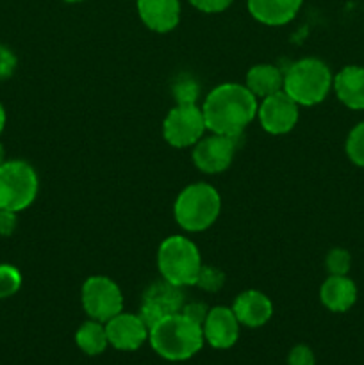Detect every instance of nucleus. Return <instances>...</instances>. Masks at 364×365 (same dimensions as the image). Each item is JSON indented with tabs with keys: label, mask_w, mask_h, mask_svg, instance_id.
Wrapping results in <instances>:
<instances>
[{
	"label": "nucleus",
	"mask_w": 364,
	"mask_h": 365,
	"mask_svg": "<svg viewBox=\"0 0 364 365\" xmlns=\"http://www.w3.org/2000/svg\"><path fill=\"white\" fill-rule=\"evenodd\" d=\"M106 324L107 341L118 351H136L148 341L150 328L139 314L123 312L111 317Z\"/></svg>",
	"instance_id": "f8f14e48"
},
{
	"label": "nucleus",
	"mask_w": 364,
	"mask_h": 365,
	"mask_svg": "<svg viewBox=\"0 0 364 365\" xmlns=\"http://www.w3.org/2000/svg\"><path fill=\"white\" fill-rule=\"evenodd\" d=\"M4 163H6V148H4V145L0 143V166H2Z\"/></svg>",
	"instance_id": "2f4dec72"
},
{
	"label": "nucleus",
	"mask_w": 364,
	"mask_h": 365,
	"mask_svg": "<svg viewBox=\"0 0 364 365\" xmlns=\"http://www.w3.org/2000/svg\"><path fill=\"white\" fill-rule=\"evenodd\" d=\"M184 303L182 287H177V285L170 284L166 280H161L157 284L150 285L145 291L139 316L145 321L146 327L150 328L163 317L181 312Z\"/></svg>",
	"instance_id": "9b49d317"
},
{
	"label": "nucleus",
	"mask_w": 364,
	"mask_h": 365,
	"mask_svg": "<svg viewBox=\"0 0 364 365\" xmlns=\"http://www.w3.org/2000/svg\"><path fill=\"white\" fill-rule=\"evenodd\" d=\"M75 344H77V348L82 353H86L89 356L102 355L107 349V346H109L106 324L95 319H89L86 323H82L79 327V330L75 331Z\"/></svg>",
	"instance_id": "aec40b11"
},
{
	"label": "nucleus",
	"mask_w": 364,
	"mask_h": 365,
	"mask_svg": "<svg viewBox=\"0 0 364 365\" xmlns=\"http://www.w3.org/2000/svg\"><path fill=\"white\" fill-rule=\"evenodd\" d=\"M64 2H70V4H74V2H82V0H64Z\"/></svg>",
	"instance_id": "473e14b6"
},
{
	"label": "nucleus",
	"mask_w": 364,
	"mask_h": 365,
	"mask_svg": "<svg viewBox=\"0 0 364 365\" xmlns=\"http://www.w3.org/2000/svg\"><path fill=\"white\" fill-rule=\"evenodd\" d=\"M139 18L153 32L173 31L181 21V0H136Z\"/></svg>",
	"instance_id": "2eb2a0df"
},
{
	"label": "nucleus",
	"mask_w": 364,
	"mask_h": 365,
	"mask_svg": "<svg viewBox=\"0 0 364 365\" xmlns=\"http://www.w3.org/2000/svg\"><path fill=\"white\" fill-rule=\"evenodd\" d=\"M206 130L202 107L196 103H177L163 121V138L173 148L195 146Z\"/></svg>",
	"instance_id": "0eeeda50"
},
{
	"label": "nucleus",
	"mask_w": 364,
	"mask_h": 365,
	"mask_svg": "<svg viewBox=\"0 0 364 365\" xmlns=\"http://www.w3.org/2000/svg\"><path fill=\"white\" fill-rule=\"evenodd\" d=\"M332 82L334 75L323 61L316 57H303L285 70L282 89L298 106L310 107L327 98Z\"/></svg>",
	"instance_id": "20e7f679"
},
{
	"label": "nucleus",
	"mask_w": 364,
	"mask_h": 365,
	"mask_svg": "<svg viewBox=\"0 0 364 365\" xmlns=\"http://www.w3.org/2000/svg\"><path fill=\"white\" fill-rule=\"evenodd\" d=\"M236 148H238L236 138L213 134V132H211L209 135H203V138L193 146V164H195L202 173L218 175L231 168L232 160H234Z\"/></svg>",
	"instance_id": "9d476101"
},
{
	"label": "nucleus",
	"mask_w": 364,
	"mask_h": 365,
	"mask_svg": "<svg viewBox=\"0 0 364 365\" xmlns=\"http://www.w3.org/2000/svg\"><path fill=\"white\" fill-rule=\"evenodd\" d=\"M232 312L238 317L239 324L246 328H261L273 316V303L264 292L250 289L241 292L232 303Z\"/></svg>",
	"instance_id": "4468645a"
},
{
	"label": "nucleus",
	"mask_w": 364,
	"mask_h": 365,
	"mask_svg": "<svg viewBox=\"0 0 364 365\" xmlns=\"http://www.w3.org/2000/svg\"><path fill=\"white\" fill-rule=\"evenodd\" d=\"M325 267H327L328 274L345 277V274H348L350 267H352V255L345 248H332L327 253V259H325Z\"/></svg>",
	"instance_id": "5701e85b"
},
{
	"label": "nucleus",
	"mask_w": 364,
	"mask_h": 365,
	"mask_svg": "<svg viewBox=\"0 0 364 365\" xmlns=\"http://www.w3.org/2000/svg\"><path fill=\"white\" fill-rule=\"evenodd\" d=\"M82 309L89 319L107 323L111 317L123 310V294L114 280L102 274L89 277L82 284L81 291Z\"/></svg>",
	"instance_id": "6e6552de"
},
{
	"label": "nucleus",
	"mask_w": 364,
	"mask_h": 365,
	"mask_svg": "<svg viewBox=\"0 0 364 365\" xmlns=\"http://www.w3.org/2000/svg\"><path fill=\"white\" fill-rule=\"evenodd\" d=\"M302 4L303 0H246V7L253 20L271 27L295 20Z\"/></svg>",
	"instance_id": "dca6fc26"
},
{
	"label": "nucleus",
	"mask_w": 364,
	"mask_h": 365,
	"mask_svg": "<svg viewBox=\"0 0 364 365\" xmlns=\"http://www.w3.org/2000/svg\"><path fill=\"white\" fill-rule=\"evenodd\" d=\"M6 109H4V106L0 103V134L4 132V128H6Z\"/></svg>",
	"instance_id": "7c9ffc66"
},
{
	"label": "nucleus",
	"mask_w": 364,
	"mask_h": 365,
	"mask_svg": "<svg viewBox=\"0 0 364 365\" xmlns=\"http://www.w3.org/2000/svg\"><path fill=\"white\" fill-rule=\"evenodd\" d=\"M232 2H234V0H189V4H191L195 9L207 14L221 13V11L228 9Z\"/></svg>",
	"instance_id": "cd10ccee"
},
{
	"label": "nucleus",
	"mask_w": 364,
	"mask_h": 365,
	"mask_svg": "<svg viewBox=\"0 0 364 365\" xmlns=\"http://www.w3.org/2000/svg\"><path fill=\"white\" fill-rule=\"evenodd\" d=\"M16 216H18L16 212L0 209V235L7 237V235H11L14 230H16V223H18Z\"/></svg>",
	"instance_id": "c756f323"
},
{
	"label": "nucleus",
	"mask_w": 364,
	"mask_h": 365,
	"mask_svg": "<svg viewBox=\"0 0 364 365\" xmlns=\"http://www.w3.org/2000/svg\"><path fill=\"white\" fill-rule=\"evenodd\" d=\"M239 321L228 307H213L209 309L202 324L203 341L214 349H228L239 339Z\"/></svg>",
	"instance_id": "ddd939ff"
},
{
	"label": "nucleus",
	"mask_w": 364,
	"mask_h": 365,
	"mask_svg": "<svg viewBox=\"0 0 364 365\" xmlns=\"http://www.w3.org/2000/svg\"><path fill=\"white\" fill-rule=\"evenodd\" d=\"M18 66V59L11 48L0 45V78H9Z\"/></svg>",
	"instance_id": "bb28decb"
},
{
	"label": "nucleus",
	"mask_w": 364,
	"mask_h": 365,
	"mask_svg": "<svg viewBox=\"0 0 364 365\" xmlns=\"http://www.w3.org/2000/svg\"><path fill=\"white\" fill-rule=\"evenodd\" d=\"M346 155L355 166L364 168V121L357 123L346 138Z\"/></svg>",
	"instance_id": "412c9836"
},
{
	"label": "nucleus",
	"mask_w": 364,
	"mask_h": 365,
	"mask_svg": "<svg viewBox=\"0 0 364 365\" xmlns=\"http://www.w3.org/2000/svg\"><path fill=\"white\" fill-rule=\"evenodd\" d=\"M148 342L153 351L170 362H184L195 356L203 346L202 327L182 312L171 314L150 327Z\"/></svg>",
	"instance_id": "f03ea898"
},
{
	"label": "nucleus",
	"mask_w": 364,
	"mask_h": 365,
	"mask_svg": "<svg viewBox=\"0 0 364 365\" xmlns=\"http://www.w3.org/2000/svg\"><path fill=\"white\" fill-rule=\"evenodd\" d=\"M320 299L325 309L335 314H343L355 305L357 285L346 274L345 277L328 274V278L320 287Z\"/></svg>",
	"instance_id": "a211bd4d"
},
{
	"label": "nucleus",
	"mask_w": 364,
	"mask_h": 365,
	"mask_svg": "<svg viewBox=\"0 0 364 365\" xmlns=\"http://www.w3.org/2000/svg\"><path fill=\"white\" fill-rule=\"evenodd\" d=\"M221 210V196L211 184L195 182L178 192L173 216L186 232H203L214 225Z\"/></svg>",
	"instance_id": "7ed1b4c3"
},
{
	"label": "nucleus",
	"mask_w": 364,
	"mask_h": 365,
	"mask_svg": "<svg viewBox=\"0 0 364 365\" xmlns=\"http://www.w3.org/2000/svg\"><path fill=\"white\" fill-rule=\"evenodd\" d=\"M181 312L184 314L188 319H191L193 323H196L202 327L203 321H206V317H207V314H209V309H207L203 303L195 302V303H184V307H182Z\"/></svg>",
	"instance_id": "c85d7f7f"
},
{
	"label": "nucleus",
	"mask_w": 364,
	"mask_h": 365,
	"mask_svg": "<svg viewBox=\"0 0 364 365\" xmlns=\"http://www.w3.org/2000/svg\"><path fill=\"white\" fill-rule=\"evenodd\" d=\"M200 95V88L196 81L188 77H182L173 84V96L177 103H196Z\"/></svg>",
	"instance_id": "b1692460"
},
{
	"label": "nucleus",
	"mask_w": 364,
	"mask_h": 365,
	"mask_svg": "<svg viewBox=\"0 0 364 365\" xmlns=\"http://www.w3.org/2000/svg\"><path fill=\"white\" fill-rule=\"evenodd\" d=\"M332 89L343 106L352 110L364 109V68L357 64L345 66L334 75Z\"/></svg>",
	"instance_id": "f3484780"
},
{
	"label": "nucleus",
	"mask_w": 364,
	"mask_h": 365,
	"mask_svg": "<svg viewBox=\"0 0 364 365\" xmlns=\"http://www.w3.org/2000/svg\"><path fill=\"white\" fill-rule=\"evenodd\" d=\"M21 287V273L11 264H0V299L11 298Z\"/></svg>",
	"instance_id": "4be33fe9"
},
{
	"label": "nucleus",
	"mask_w": 364,
	"mask_h": 365,
	"mask_svg": "<svg viewBox=\"0 0 364 365\" xmlns=\"http://www.w3.org/2000/svg\"><path fill=\"white\" fill-rule=\"evenodd\" d=\"M223 284H225V274L221 273L218 267L202 266V269H200L198 278H196L195 285L202 287L203 291L216 292L218 289H221V285H223Z\"/></svg>",
	"instance_id": "393cba45"
},
{
	"label": "nucleus",
	"mask_w": 364,
	"mask_h": 365,
	"mask_svg": "<svg viewBox=\"0 0 364 365\" xmlns=\"http://www.w3.org/2000/svg\"><path fill=\"white\" fill-rule=\"evenodd\" d=\"M300 118V106L284 93V89L275 95L266 96L257 107V120L263 130L271 135H282L296 127Z\"/></svg>",
	"instance_id": "1a4fd4ad"
},
{
	"label": "nucleus",
	"mask_w": 364,
	"mask_h": 365,
	"mask_svg": "<svg viewBox=\"0 0 364 365\" xmlns=\"http://www.w3.org/2000/svg\"><path fill=\"white\" fill-rule=\"evenodd\" d=\"M288 364L289 365H314L316 364V359H314V353L309 346L298 344L289 351Z\"/></svg>",
	"instance_id": "a878e982"
},
{
	"label": "nucleus",
	"mask_w": 364,
	"mask_h": 365,
	"mask_svg": "<svg viewBox=\"0 0 364 365\" xmlns=\"http://www.w3.org/2000/svg\"><path fill=\"white\" fill-rule=\"evenodd\" d=\"M202 266L198 246L184 235H170L157 250V267L161 277L177 287L195 285Z\"/></svg>",
	"instance_id": "39448f33"
},
{
	"label": "nucleus",
	"mask_w": 364,
	"mask_h": 365,
	"mask_svg": "<svg viewBox=\"0 0 364 365\" xmlns=\"http://www.w3.org/2000/svg\"><path fill=\"white\" fill-rule=\"evenodd\" d=\"M259 100L238 82H223L206 96L202 106L207 130L238 139L257 118Z\"/></svg>",
	"instance_id": "f257e3e1"
},
{
	"label": "nucleus",
	"mask_w": 364,
	"mask_h": 365,
	"mask_svg": "<svg viewBox=\"0 0 364 365\" xmlns=\"http://www.w3.org/2000/svg\"><path fill=\"white\" fill-rule=\"evenodd\" d=\"M245 86L257 96V100H263L266 96L282 91L284 73L275 64H256L246 71Z\"/></svg>",
	"instance_id": "6ab92c4d"
},
{
	"label": "nucleus",
	"mask_w": 364,
	"mask_h": 365,
	"mask_svg": "<svg viewBox=\"0 0 364 365\" xmlns=\"http://www.w3.org/2000/svg\"><path fill=\"white\" fill-rule=\"evenodd\" d=\"M39 178L25 160H6L0 166V209L21 212L34 203Z\"/></svg>",
	"instance_id": "423d86ee"
}]
</instances>
